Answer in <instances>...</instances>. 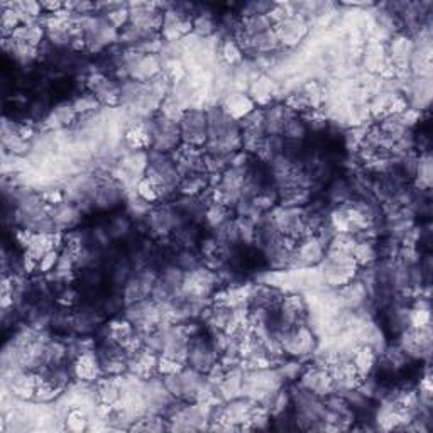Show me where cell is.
Wrapping results in <instances>:
<instances>
[{
  "label": "cell",
  "instance_id": "32",
  "mask_svg": "<svg viewBox=\"0 0 433 433\" xmlns=\"http://www.w3.org/2000/svg\"><path fill=\"white\" fill-rule=\"evenodd\" d=\"M60 252L61 251H58V249H51L41 257L39 264H38V271L41 274H48V273H51V271L56 269L58 259H60Z\"/></svg>",
  "mask_w": 433,
  "mask_h": 433
},
{
  "label": "cell",
  "instance_id": "34",
  "mask_svg": "<svg viewBox=\"0 0 433 433\" xmlns=\"http://www.w3.org/2000/svg\"><path fill=\"white\" fill-rule=\"evenodd\" d=\"M41 198H43L44 202L48 203V205H60V203L66 202V195H65V189L61 188H46L43 189V192L39 193Z\"/></svg>",
  "mask_w": 433,
  "mask_h": 433
},
{
  "label": "cell",
  "instance_id": "26",
  "mask_svg": "<svg viewBox=\"0 0 433 433\" xmlns=\"http://www.w3.org/2000/svg\"><path fill=\"white\" fill-rule=\"evenodd\" d=\"M306 134H308V127H306V124L300 115L291 117V119L286 122L283 130V137L286 139V141H295V142H303Z\"/></svg>",
  "mask_w": 433,
  "mask_h": 433
},
{
  "label": "cell",
  "instance_id": "27",
  "mask_svg": "<svg viewBox=\"0 0 433 433\" xmlns=\"http://www.w3.org/2000/svg\"><path fill=\"white\" fill-rule=\"evenodd\" d=\"M130 229H132V220H130V216L127 214L114 216V219H110V222H108V225H107V232H108V236H110L112 241L129 236Z\"/></svg>",
  "mask_w": 433,
  "mask_h": 433
},
{
  "label": "cell",
  "instance_id": "3",
  "mask_svg": "<svg viewBox=\"0 0 433 433\" xmlns=\"http://www.w3.org/2000/svg\"><path fill=\"white\" fill-rule=\"evenodd\" d=\"M151 124V149L149 151L157 152H173L182 146V130H179L178 122L166 119L165 115L157 114L149 119Z\"/></svg>",
  "mask_w": 433,
  "mask_h": 433
},
{
  "label": "cell",
  "instance_id": "12",
  "mask_svg": "<svg viewBox=\"0 0 433 433\" xmlns=\"http://www.w3.org/2000/svg\"><path fill=\"white\" fill-rule=\"evenodd\" d=\"M76 120H78V114H76L73 103L68 102V100L58 102L53 108H49L46 117L43 119L44 127L51 129V130L65 129Z\"/></svg>",
  "mask_w": 433,
  "mask_h": 433
},
{
  "label": "cell",
  "instance_id": "14",
  "mask_svg": "<svg viewBox=\"0 0 433 433\" xmlns=\"http://www.w3.org/2000/svg\"><path fill=\"white\" fill-rule=\"evenodd\" d=\"M183 382V392H182V400L184 403H193V401H198L200 398V392L203 390V386L207 385V377L205 374L197 371V369L189 367V365H184L179 372Z\"/></svg>",
  "mask_w": 433,
  "mask_h": 433
},
{
  "label": "cell",
  "instance_id": "29",
  "mask_svg": "<svg viewBox=\"0 0 433 433\" xmlns=\"http://www.w3.org/2000/svg\"><path fill=\"white\" fill-rule=\"evenodd\" d=\"M88 422H90L88 413L85 412L83 408H80V406H73L65 418L66 428L71 432L88 430Z\"/></svg>",
  "mask_w": 433,
  "mask_h": 433
},
{
  "label": "cell",
  "instance_id": "10",
  "mask_svg": "<svg viewBox=\"0 0 433 433\" xmlns=\"http://www.w3.org/2000/svg\"><path fill=\"white\" fill-rule=\"evenodd\" d=\"M53 216L54 224H56L58 232H70L73 230L76 225L81 222L83 219V212L80 210V207L73 202H63L60 205L51 207L49 212Z\"/></svg>",
  "mask_w": 433,
  "mask_h": 433
},
{
  "label": "cell",
  "instance_id": "8",
  "mask_svg": "<svg viewBox=\"0 0 433 433\" xmlns=\"http://www.w3.org/2000/svg\"><path fill=\"white\" fill-rule=\"evenodd\" d=\"M87 87L88 92H92L100 105L105 107H117L120 105V85L112 81L108 76L103 73H90L87 76Z\"/></svg>",
  "mask_w": 433,
  "mask_h": 433
},
{
  "label": "cell",
  "instance_id": "7",
  "mask_svg": "<svg viewBox=\"0 0 433 433\" xmlns=\"http://www.w3.org/2000/svg\"><path fill=\"white\" fill-rule=\"evenodd\" d=\"M274 31H276L278 41L281 44V48L284 49H293L296 48L301 41H305L306 36L310 33V22L303 19L298 14H293V16L286 17V19L278 22L274 26Z\"/></svg>",
  "mask_w": 433,
  "mask_h": 433
},
{
  "label": "cell",
  "instance_id": "11",
  "mask_svg": "<svg viewBox=\"0 0 433 433\" xmlns=\"http://www.w3.org/2000/svg\"><path fill=\"white\" fill-rule=\"evenodd\" d=\"M298 114L288 108L284 103H271L264 108V134L266 135H283L286 122Z\"/></svg>",
  "mask_w": 433,
  "mask_h": 433
},
{
  "label": "cell",
  "instance_id": "24",
  "mask_svg": "<svg viewBox=\"0 0 433 433\" xmlns=\"http://www.w3.org/2000/svg\"><path fill=\"white\" fill-rule=\"evenodd\" d=\"M274 24L273 21L269 19V16H254L249 17V19H241V33L244 36H257L263 34L266 31L273 29Z\"/></svg>",
  "mask_w": 433,
  "mask_h": 433
},
{
  "label": "cell",
  "instance_id": "25",
  "mask_svg": "<svg viewBox=\"0 0 433 433\" xmlns=\"http://www.w3.org/2000/svg\"><path fill=\"white\" fill-rule=\"evenodd\" d=\"M71 103H73L76 114H78V117H85V115H93L95 112L100 108V102L97 100V97L92 92H83L80 95H76V97L71 100Z\"/></svg>",
  "mask_w": 433,
  "mask_h": 433
},
{
  "label": "cell",
  "instance_id": "5",
  "mask_svg": "<svg viewBox=\"0 0 433 433\" xmlns=\"http://www.w3.org/2000/svg\"><path fill=\"white\" fill-rule=\"evenodd\" d=\"M298 385L322 400L335 391V381H333L332 372L315 364L305 365L300 377H298Z\"/></svg>",
  "mask_w": 433,
  "mask_h": 433
},
{
  "label": "cell",
  "instance_id": "22",
  "mask_svg": "<svg viewBox=\"0 0 433 433\" xmlns=\"http://www.w3.org/2000/svg\"><path fill=\"white\" fill-rule=\"evenodd\" d=\"M229 219H232V209L222 205V203H212V205L207 207L205 219H203V222H205L207 227L214 232V230L219 229L220 225H224L225 222H227Z\"/></svg>",
  "mask_w": 433,
  "mask_h": 433
},
{
  "label": "cell",
  "instance_id": "9",
  "mask_svg": "<svg viewBox=\"0 0 433 433\" xmlns=\"http://www.w3.org/2000/svg\"><path fill=\"white\" fill-rule=\"evenodd\" d=\"M71 367H73V376L78 381L90 382V385H95L103 376L100 360H98L95 349L83 352L75 360H71Z\"/></svg>",
  "mask_w": 433,
  "mask_h": 433
},
{
  "label": "cell",
  "instance_id": "4",
  "mask_svg": "<svg viewBox=\"0 0 433 433\" xmlns=\"http://www.w3.org/2000/svg\"><path fill=\"white\" fill-rule=\"evenodd\" d=\"M182 142L193 147H205L209 141L207 130V112L203 108H187L179 120Z\"/></svg>",
  "mask_w": 433,
  "mask_h": 433
},
{
  "label": "cell",
  "instance_id": "20",
  "mask_svg": "<svg viewBox=\"0 0 433 433\" xmlns=\"http://www.w3.org/2000/svg\"><path fill=\"white\" fill-rule=\"evenodd\" d=\"M219 56L222 60L224 65H227L229 68H237L244 63V53L241 46L237 44V41L234 38H222V43H220L219 48Z\"/></svg>",
  "mask_w": 433,
  "mask_h": 433
},
{
  "label": "cell",
  "instance_id": "28",
  "mask_svg": "<svg viewBox=\"0 0 433 433\" xmlns=\"http://www.w3.org/2000/svg\"><path fill=\"white\" fill-rule=\"evenodd\" d=\"M135 195L141 197L142 200H146L149 203H152V205H156V203L162 202V195H161V189L156 187L155 183H151L146 176H142L141 179H139L137 184H135Z\"/></svg>",
  "mask_w": 433,
  "mask_h": 433
},
{
  "label": "cell",
  "instance_id": "23",
  "mask_svg": "<svg viewBox=\"0 0 433 433\" xmlns=\"http://www.w3.org/2000/svg\"><path fill=\"white\" fill-rule=\"evenodd\" d=\"M209 188V174H192L182 179L178 192L183 197H200Z\"/></svg>",
  "mask_w": 433,
  "mask_h": 433
},
{
  "label": "cell",
  "instance_id": "13",
  "mask_svg": "<svg viewBox=\"0 0 433 433\" xmlns=\"http://www.w3.org/2000/svg\"><path fill=\"white\" fill-rule=\"evenodd\" d=\"M102 308L97 310L93 305L81 306L78 311L71 315V332H75L76 335H88L102 322Z\"/></svg>",
  "mask_w": 433,
  "mask_h": 433
},
{
  "label": "cell",
  "instance_id": "15",
  "mask_svg": "<svg viewBox=\"0 0 433 433\" xmlns=\"http://www.w3.org/2000/svg\"><path fill=\"white\" fill-rule=\"evenodd\" d=\"M222 108L227 114L232 117L234 120H242L244 117L249 115L252 110L256 108V103L252 102V98L244 92H232L225 95Z\"/></svg>",
  "mask_w": 433,
  "mask_h": 433
},
{
  "label": "cell",
  "instance_id": "18",
  "mask_svg": "<svg viewBox=\"0 0 433 433\" xmlns=\"http://www.w3.org/2000/svg\"><path fill=\"white\" fill-rule=\"evenodd\" d=\"M352 257L358 263L359 269L371 268L379 261V249L376 241H358L352 249Z\"/></svg>",
  "mask_w": 433,
  "mask_h": 433
},
{
  "label": "cell",
  "instance_id": "16",
  "mask_svg": "<svg viewBox=\"0 0 433 433\" xmlns=\"http://www.w3.org/2000/svg\"><path fill=\"white\" fill-rule=\"evenodd\" d=\"M364 66L365 70L371 71V73L381 75L382 70L390 65V58H387V51L381 43L376 41H369L367 46L364 48Z\"/></svg>",
  "mask_w": 433,
  "mask_h": 433
},
{
  "label": "cell",
  "instance_id": "6",
  "mask_svg": "<svg viewBox=\"0 0 433 433\" xmlns=\"http://www.w3.org/2000/svg\"><path fill=\"white\" fill-rule=\"evenodd\" d=\"M219 358L220 355L212 347L209 337H203L202 333H198V335L189 338L187 354V365L189 367L207 374L219 362Z\"/></svg>",
  "mask_w": 433,
  "mask_h": 433
},
{
  "label": "cell",
  "instance_id": "17",
  "mask_svg": "<svg viewBox=\"0 0 433 433\" xmlns=\"http://www.w3.org/2000/svg\"><path fill=\"white\" fill-rule=\"evenodd\" d=\"M377 359L379 355L371 345L360 344L358 349H355L354 355H352V364H354L355 371H358L360 379L371 376V374L376 371Z\"/></svg>",
  "mask_w": 433,
  "mask_h": 433
},
{
  "label": "cell",
  "instance_id": "21",
  "mask_svg": "<svg viewBox=\"0 0 433 433\" xmlns=\"http://www.w3.org/2000/svg\"><path fill=\"white\" fill-rule=\"evenodd\" d=\"M352 198H354V189H352V184L345 182V179H335V182L332 183V187L327 189L328 205H347Z\"/></svg>",
  "mask_w": 433,
  "mask_h": 433
},
{
  "label": "cell",
  "instance_id": "2",
  "mask_svg": "<svg viewBox=\"0 0 433 433\" xmlns=\"http://www.w3.org/2000/svg\"><path fill=\"white\" fill-rule=\"evenodd\" d=\"M279 335H281L284 355L290 359H298L303 362V360L313 358L318 349L317 333L311 330L306 323L279 332Z\"/></svg>",
  "mask_w": 433,
  "mask_h": 433
},
{
  "label": "cell",
  "instance_id": "33",
  "mask_svg": "<svg viewBox=\"0 0 433 433\" xmlns=\"http://www.w3.org/2000/svg\"><path fill=\"white\" fill-rule=\"evenodd\" d=\"M183 367H184L183 362H178V360L165 358V355H160V359H157V374H161V376L179 372Z\"/></svg>",
  "mask_w": 433,
  "mask_h": 433
},
{
  "label": "cell",
  "instance_id": "31",
  "mask_svg": "<svg viewBox=\"0 0 433 433\" xmlns=\"http://www.w3.org/2000/svg\"><path fill=\"white\" fill-rule=\"evenodd\" d=\"M179 372L166 374V376H162V385H165V387L168 390L169 395L176 400H182V392H183V382H182V376H179Z\"/></svg>",
  "mask_w": 433,
  "mask_h": 433
},
{
  "label": "cell",
  "instance_id": "19",
  "mask_svg": "<svg viewBox=\"0 0 433 433\" xmlns=\"http://www.w3.org/2000/svg\"><path fill=\"white\" fill-rule=\"evenodd\" d=\"M284 152V137L283 135H264L263 142H261L259 149H257L256 157L261 162L271 165L278 156Z\"/></svg>",
  "mask_w": 433,
  "mask_h": 433
},
{
  "label": "cell",
  "instance_id": "1",
  "mask_svg": "<svg viewBox=\"0 0 433 433\" xmlns=\"http://www.w3.org/2000/svg\"><path fill=\"white\" fill-rule=\"evenodd\" d=\"M320 266L322 283L330 290H340L342 286L354 281L359 274V266L350 252L327 249Z\"/></svg>",
  "mask_w": 433,
  "mask_h": 433
},
{
  "label": "cell",
  "instance_id": "30",
  "mask_svg": "<svg viewBox=\"0 0 433 433\" xmlns=\"http://www.w3.org/2000/svg\"><path fill=\"white\" fill-rule=\"evenodd\" d=\"M274 2H247L239 9V17L241 19H249L254 16H268Z\"/></svg>",
  "mask_w": 433,
  "mask_h": 433
}]
</instances>
